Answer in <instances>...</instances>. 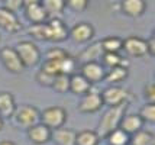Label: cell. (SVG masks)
<instances>
[{"label":"cell","instance_id":"6da1fadb","mask_svg":"<svg viewBox=\"0 0 155 145\" xmlns=\"http://www.w3.org/2000/svg\"><path fill=\"white\" fill-rule=\"evenodd\" d=\"M126 109H128V103H123L115 107H109L103 113L100 122H99V129H97V135L100 137V139L106 138L112 131L119 128L122 117L126 115Z\"/></svg>","mask_w":155,"mask_h":145},{"label":"cell","instance_id":"7a4b0ae2","mask_svg":"<svg viewBox=\"0 0 155 145\" xmlns=\"http://www.w3.org/2000/svg\"><path fill=\"white\" fill-rule=\"evenodd\" d=\"M77 64L78 62H77V60H75L74 57L67 55V57H64V58H61V60H55V61H44L41 70L54 77L61 76V74H64V76H73L75 68H77Z\"/></svg>","mask_w":155,"mask_h":145},{"label":"cell","instance_id":"3957f363","mask_svg":"<svg viewBox=\"0 0 155 145\" xmlns=\"http://www.w3.org/2000/svg\"><path fill=\"white\" fill-rule=\"evenodd\" d=\"M39 116L41 112L32 104H19V106H16L13 115H12L15 124L19 125L20 128H26V129H29L31 126H34L36 124H39Z\"/></svg>","mask_w":155,"mask_h":145},{"label":"cell","instance_id":"277c9868","mask_svg":"<svg viewBox=\"0 0 155 145\" xmlns=\"http://www.w3.org/2000/svg\"><path fill=\"white\" fill-rule=\"evenodd\" d=\"M16 54L19 55L23 67H35L41 62V49L32 41H20L16 45Z\"/></svg>","mask_w":155,"mask_h":145},{"label":"cell","instance_id":"5b68a950","mask_svg":"<svg viewBox=\"0 0 155 145\" xmlns=\"http://www.w3.org/2000/svg\"><path fill=\"white\" fill-rule=\"evenodd\" d=\"M39 122L51 131L62 128L67 122V110L61 106H49L41 112Z\"/></svg>","mask_w":155,"mask_h":145},{"label":"cell","instance_id":"8992f818","mask_svg":"<svg viewBox=\"0 0 155 145\" xmlns=\"http://www.w3.org/2000/svg\"><path fill=\"white\" fill-rule=\"evenodd\" d=\"M100 96L103 104H107L109 107H115L119 104L128 103L129 91L123 87H119V86H110L101 91Z\"/></svg>","mask_w":155,"mask_h":145},{"label":"cell","instance_id":"52a82bcc","mask_svg":"<svg viewBox=\"0 0 155 145\" xmlns=\"http://www.w3.org/2000/svg\"><path fill=\"white\" fill-rule=\"evenodd\" d=\"M0 61L3 64V67L12 74H20L25 70L19 55L12 47H5L0 49Z\"/></svg>","mask_w":155,"mask_h":145},{"label":"cell","instance_id":"ba28073f","mask_svg":"<svg viewBox=\"0 0 155 145\" xmlns=\"http://www.w3.org/2000/svg\"><path fill=\"white\" fill-rule=\"evenodd\" d=\"M22 9L25 12L26 19L32 25H39V23H44V22L48 21V15L41 2H36V0L23 2V7Z\"/></svg>","mask_w":155,"mask_h":145},{"label":"cell","instance_id":"9c48e42d","mask_svg":"<svg viewBox=\"0 0 155 145\" xmlns=\"http://www.w3.org/2000/svg\"><path fill=\"white\" fill-rule=\"evenodd\" d=\"M122 49L126 52V55L141 58V57L148 55V48H147V41L139 36H128L123 39Z\"/></svg>","mask_w":155,"mask_h":145},{"label":"cell","instance_id":"30bf717a","mask_svg":"<svg viewBox=\"0 0 155 145\" xmlns=\"http://www.w3.org/2000/svg\"><path fill=\"white\" fill-rule=\"evenodd\" d=\"M48 29V41L49 42H62L68 38V28L60 18H51L45 22Z\"/></svg>","mask_w":155,"mask_h":145},{"label":"cell","instance_id":"8fae6325","mask_svg":"<svg viewBox=\"0 0 155 145\" xmlns=\"http://www.w3.org/2000/svg\"><path fill=\"white\" fill-rule=\"evenodd\" d=\"M80 74L90 84L99 83V81H103L104 74H106V68L99 61L86 62V64H81L80 65Z\"/></svg>","mask_w":155,"mask_h":145},{"label":"cell","instance_id":"7c38bea8","mask_svg":"<svg viewBox=\"0 0 155 145\" xmlns=\"http://www.w3.org/2000/svg\"><path fill=\"white\" fill-rule=\"evenodd\" d=\"M68 36L77 44H86L91 41V38L94 36V28L88 22H80L75 23L71 29H68Z\"/></svg>","mask_w":155,"mask_h":145},{"label":"cell","instance_id":"4fadbf2b","mask_svg":"<svg viewBox=\"0 0 155 145\" xmlns=\"http://www.w3.org/2000/svg\"><path fill=\"white\" fill-rule=\"evenodd\" d=\"M103 106L100 93L88 91L84 96H81L80 103H78V110L81 113H96L99 112Z\"/></svg>","mask_w":155,"mask_h":145},{"label":"cell","instance_id":"5bb4252c","mask_svg":"<svg viewBox=\"0 0 155 145\" xmlns=\"http://www.w3.org/2000/svg\"><path fill=\"white\" fill-rule=\"evenodd\" d=\"M0 28L6 32L10 34H16L22 29V23L18 19V16L12 12H9L7 9L2 6L0 7Z\"/></svg>","mask_w":155,"mask_h":145},{"label":"cell","instance_id":"9a60e30c","mask_svg":"<svg viewBox=\"0 0 155 145\" xmlns=\"http://www.w3.org/2000/svg\"><path fill=\"white\" fill-rule=\"evenodd\" d=\"M51 129H48L45 125L39 122L28 129V138L35 145H44L51 141Z\"/></svg>","mask_w":155,"mask_h":145},{"label":"cell","instance_id":"2e32d148","mask_svg":"<svg viewBox=\"0 0 155 145\" xmlns=\"http://www.w3.org/2000/svg\"><path fill=\"white\" fill-rule=\"evenodd\" d=\"M142 126H143L142 119L139 117V115H135V113L125 115V116L122 117L120 125H119V128H120L125 133H128L129 137H132L134 133L139 132L142 129Z\"/></svg>","mask_w":155,"mask_h":145},{"label":"cell","instance_id":"e0dca14e","mask_svg":"<svg viewBox=\"0 0 155 145\" xmlns=\"http://www.w3.org/2000/svg\"><path fill=\"white\" fill-rule=\"evenodd\" d=\"M120 10L129 18H139L147 10V3L143 0H125L120 3Z\"/></svg>","mask_w":155,"mask_h":145},{"label":"cell","instance_id":"ac0fdd59","mask_svg":"<svg viewBox=\"0 0 155 145\" xmlns=\"http://www.w3.org/2000/svg\"><path fill=\"white\" fill-rule=\"evenodd\" d=\"M51 139L57 145H75V132L68 128H58L51 132Z\"/></svg>","mask_w":155,"mask_h":145},{"label":"cell","instance_id":"d6986e66","mask_svg":"<svg viewBox=\"0 0 155 145\" xmlns=\"http://www.w3.org/2000/svg\"><path fill=\"white\" fill-rule=\"evenodd\" d=\"M104 52H103V49H101V45L100 42H96L93 45H90L87 47L86 49H83L80 52V55L77 57L75 60L77 62L81 61V64H86V62H93V61H97L99 58H101Z\"/></svg>","mask_w":155,"mask_h":145},{"label":"cell","instance_id":"ffe728a7","mask_svg":"<svg viewBox=\"0 0 155 145\" xmlns=\"http://www.w3.org/2000/svg\"><path fill=\"white\" fill-rule=\"evenodd\" d=\"M91 89V84L88 83L87 80L81 74H73L70 76V91L73 94H80V96H84L86 93H88Z\"/></svg>","mask_w":155,"mask_h":145},{"label":"cell","instance_id":"44dd1931","mask_svg":"<svg viewBox=\"0 0 155 145\" xmlns=\"http://www.w3.org/2000/svg\"><path fill=\"white\" fill-rule=\"evenodd\" d=\"M16 107V102L12 93L0 91V117H12Z\"/></svg>","mask_w":155,"mask_h":145},{"label":"cell","instance_id":"7402d4cb","mask_svg":"<svg viewBox=\"0 0 155 145\" xmlns=\"http://www.w3.org/2000/svg\"><path fill=\"white\" fill-rule=\"evenodd\" d=\"M129 74V70L126 65H119V67H115V68H109L106 70V74H104V81L116 86L117 83H122Z\"/></svg>","mask_w":155,"mask_h":145},{"label":"cell","instance_id":"603a6c76","mask_svg":"<svg viewBox=\"0 0 155 145\" xmlns=\"http://www.w3.org/2000/svg\"><path fill=\"white\" fill-rule=\"evenodd\" d=\"M100 144V137L96 131L91 129H84L75 133V145H99Z\"/></svg>","mask_w":155,"mask_h":145},{"label":"cell","instance_id":"cb8c5ba5","mask_svg":"<svg viewBox=\"0 0 155 145\" xmlns=\"http://www.w3.org/2000/svg\"><path fill=\"white\" fill-rule=\"evenodd\" d=\"M122 44L123 39L119 36H106L100 41L103 52H113V54H119V51L122 49Z\"/></svg>","mask_w":155,"mask_h":145},{"label":"cell","instance_id":"d4e9b609","mask_svg":"<svg viewBox=\"0 0 155 145\" xmlns=\"http://www.w3.org/2000/svg\"><path fill=\"white\" fill-rule=\"evenodd\" d=\"M41 3H42V6H44L45 12H47L48 18H49V16L57 18V16L62 13V10L65 9V2H62V0H44V2H41Z\"/></svg>","mask_w":155,"mask_h":145},{"label":"cell","instance_id":"484cf974","mask_svg":"<svg viewBox=\"0 0 155 145\" xmlns=\"http://www.w3.org/2000/svg\"><path fill=\"white\" fill-rule=\"evenodd\" d=\"M129 144L130 145H155L154 133L149 131H145V129H141L139 132H136V133H134L130 137Z\"/></svg>","mask_w":155,"mask_h":145},{"label":"cell","instance_id":"4316f807","mask_svg":"<svg viewBox=\"0 0 155 145\" xmlns=\"http://www.w3.org/2000/svg\"><path fill=\"white\" fill-rule=\"evenodd\" d=\"M101 65L104 68H115L119 65H125V58L120 54H113V52H104L101 55Z\"/></svg>","mask_w":155,"mask_h":145},{"label":"cell","instance_id":"83f0119b","mask_svg":"<svg viewBox=\"0 0 155 145\" xmlns=\"http://www.w3.org/2000/svg\"><path fill=\"white\" fill-rule=\"evenodd\" d=\"M106 139H107L109 145H129L130 137H129L128 133H125L120 128H117V129L110 132L107 137H106Z\"/></svg>","mask_w":155,"mask_h":145},{"label":"cell","instance_id":"f1b7e54d","mask_svg":"<svg viewBox=\"0 0 155 145\" xmlns=\"http://www.w3.org/2000/svg\"><path fill=\"white\" fill-rule=\"evenodd\" d=\"M51 87L55 91H58V93H67V91H70V76H64V74L55 76Z\"/></svg>","mask_w":155,"mask_h":145},{"label":"cell","instance_id":"f546056e","mask_svg":"<svg viewBox=\"0 0 155 145\" xmlns=\"http://www.w3.org/2000/svg\"><path fill=\"white\" fill-rule=\"evenodd\" d=\"M139 117L142 119V122H148V124H154L155 120V104L154 103H147L143 104L139 109Z\"/></svg>","mask_w":155,"mask_h":145},{"label":"cell","instance_id":"4dcf8cb0","mask_svg":"<svg viewBox=\"0 0 155 145\" xmlns=\"http://www.w3.org/2000/svg\"><path fill=\"white\" fill-rule=\"evenodd\" d=\"M29 34L38 41H47L48 42V29L47 23H39V25H31L29 26Z\"/></svg>","mask_w":155,"mask_h":145},{"label":"cell","instance_id":"1f68e13d","mask_svg":"<svg viewBox=\"0 0 155 145\" xmlns=\"http://www.w3.org/2000/svg\"><path fill=\"white\" fill-rule=\"evenodd\" d=\"M67 51H64L62 48L54 47V48H49L45 54V61H55V60H61L64 57H67Z\"/></svg>","mask_w":155,"mask_h":145},{"label":"cell","instance_id":"d6a6232c","mask_svg":"<svg viewBox=\"0 0 155 145\" xmlns=\"http://www.w3.org/2000/svg\"><path fill=\"white\" fill-rule=\"evenodd\" d=\"M35 78H36V81H38L41 86H45V87H51L55 77L51 76V74H48V73H45V71H42V70H39V71L36 73Z\"/></svg>","mask_w":155,"mask_h":145},{"label":"cell","instance_id":"836d02e7","mask_svg":"<svg viewBox=\"0 0 155 145\" xmlns=\"http://www.w3.org/2000/svg\"><path fill=\"white\" fill-rule=\"evenodd\" d=\"M65 7L71 9L73 12H83L84 9L88 7V2L87 0H70V2H65Z\"/></svg>","mask_w":155,"mask_h":145},{"label":"cell","instance_id":"e575fe53","mask_svg":"<svg viewBox=\"0 0 155 145\" xmlns=\"http://www.w3.org/2000/svg\"><path fill=\"white\" fill-rule=\"evenodd\" d=\"M3 7L7 9L9 12H12V13L16 15V12L23 7V2H22V0H7V2H5Z\"/></svg>","mask_w":155,"mask_h":145},{"label":"cell","instance_id":"d590c367","mask_svg":"<svg viewBox=\"0 0 155 145\" xmlns=\"http://www.w3.org/2000/svg\"><path fill=\"white\" fill-rule=\"evenodd\" d=\"M143 96H145V99H148V103H154L155 102V87L152 83H149L145 86Z\"/></svg>","mask_w":155,"mask_h":145},{"label":"cell","instance_id":"8d00e7d4","mask_svg":"<svg viewBox=\"0 0 155 145\" xmlns=\"http://www.w3.org/2000/svg\"><path fill=\"white\" fill-rule=\"evenodd\" d=\"M147 41V48H148V55H154L155 54V45H154V36H151L148 39H145Z\"/></svg>","mask_w":155,"mask_h":145},{"label":"cell","instance_id":"74e56055","mask_svg":"<svg viewBox=\"0 0 155 145\" xmlns=\"http://www.w3.org/2000/svg\"><path fill=\"white\" fill-rule=\"evenodd\" d=\"M0 145H16L13 141H9V139H5V141H0Z\"/></svg>","mask_w":155,"mask_h":145},{"label":"cell","instance_id":"f35d334b","mask_svg":"<svg viewBox=\"0 0 155 145\" xmlns=\"http://www.w3.org/2000/svg\"><path fill=\"white\" fill-rule=\"evenodd\" d=\"M2 128H3V117H0V131H2Z\"/></svg>","mask_w":155,"mask_h":145}]
</instances>
